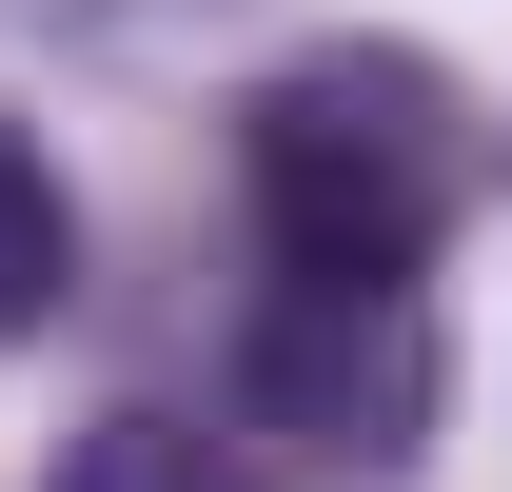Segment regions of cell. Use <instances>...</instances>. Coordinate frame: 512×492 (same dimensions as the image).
I'll return each instance as SVG.
<instances>
[{"mask_svg":"<svg viewBox=\"0 0 512 492\" xmlns=\"http://www.w3.org/2000/svg\"><path fill=\"white\" fill-rule=\"evenodd\" d=\"M473 178H493V138L414 40H296L237 99V197L316 296H414V256L473 217Z\"/></svg>","mask_w":512,"mask_h":492,"instance_id":"1","label":"cell"},{"mask_svg":"<svg viewBox=\"0 0 512 492\" xmlns=\"http://www.w3.org/2000/svg\"><path fill=\"white\" fill-rule=\"evenodd\" d=\"M434 394H453V355H434V315L414 296H296L237 335V414L256 433H296V453H335V473H414L434 453Z\"/></svg>","mask_w":512,"mask_h":492,"instance_id":"2","label":"cell"},{"mask_svg":"<svg viewBox=\"0 0 512 492\" xmlns=\"http://www.w3.org/2000/svg\"><path fill=\"white\" fill-rule=\"evenodd\" d=\"M40 492H256V473H237V433H197V414H79Z\"/></svg>","mask_w":512,"mask_h":492,"instance_id":"3","label":"cell"},{"mask_svg":"<svg viewBox=\"0 0 512 492\" xmlns=\"http://www.w3.org/2000/svg\"><path fill=\"white\" fill-rule=\"evenodd\" d=\"M79 296V197H60V158L0 119V335H40V315Z\"/></svg>","mask_w":512,"mask_h":492,"instance_id":"4","label":"cell"}]
</instances>
